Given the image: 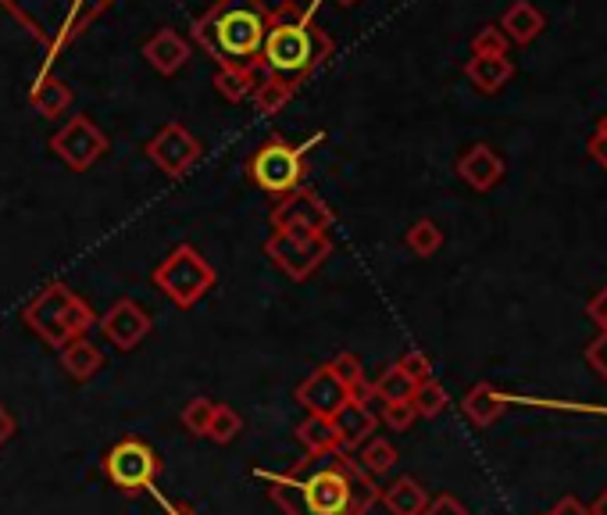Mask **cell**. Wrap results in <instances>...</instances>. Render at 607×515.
I'll list each match as a JSON object with an SVG mask.
<instances>
[{"mask_svg": "<svg viewBox=\"0 0 607 515\" xmlns=\"http://www.w3.org/2000/svg\"><path fill=\"white\" fill-rule=\"evenodd\" d=\"M286 515H368L383 486L351 451L308 454L290 472H257Z\"/></svg>", "mask_w": 607, "mask_h": 515, "instance_id": "obj_1", "label": "cell"}, {"mask_svg": "<svg viewBox=\"0 0 607 515\" xmlns=\"http://www.w3.org/2000/svg\"><path fill=\"white\" fill-rule=\"evenodd\" d=\"M268 19L272 8L265 0H214L200 19H194L190 36L200 51L219 62V68L257 72Z\"/></svg>", "mask_w": 607, "mask_h": 515, "instance_id": "obj_2", "label": "cell"}, {"mask_svg": "<svg viewBox=\"0 0 607 515\" xmlns=\"http://www.w3.org/2000/svg\"><path fill=\"white\" fill-rule=\"evenodd\" d=\"M332 54V36L314 22V8H300L297 0H283L272 8L268 33L262 43V68L268 76L286 83L308 79L314 68H322Z\"/></svg>", "mask_w": 607, "mask_h": 515, "instance_id": "obj_3", "label": "cell"}, {"mask_svg": "<svg viewBox=\"0 0 607 515\" xmlns=\"http://www.w3.org/2000/svg\"><path fill=\"white\" fill-rule=\"evenodd\" d=\"M22 322L47 343V348L62 351L65 343L76 337H90L97 326V311L65 283H47L43 291L22 308Z\"/></svg>", "mask_w": 607, "mask_h": 515, "instance_id": "obj_4", "label": "cell"}, {"mask_svg": "<svg viewBox=\"0 0 607 515\" xmlns=\"http://www.w3.org/2000/svg\"><path fill=\"white\" fill-rule=\"evenodd\" d=\"M325 136L318 133L311 140H304V143H290V140H283V136H268L262 147H257L251 154V162H247V176L251 183L257 186V190H265L272 197H286V194H294L297 186H304V176H308V151L314 147V143H322Z\"/></svg>", "mask_w": 607, "mask_h": 515, "instance_id": "obj_5", "label": "cell"}, {"mask_svg": "<svg viewBox=\"0 0 607 515\" xmlns=\"http://www.w3.org/2000/svg\"><path fill=\"white\" fill-rule=\"evenodd\" d=\"M151 280L176 308H194L197 300H205V294L219 283V272H214V265L194 248V243H179V248L151 272Z\"/></svg>", "mask_w": 607, "mask_h": 515, "instance_id": "obj_6", "label": "cell"}, {"mask_svg": "<svg viewBox=\"0 0 607 515\" xmlns=\"http://www.w3.org/2000/svg\"><path fill=\"white\" fill-rule=\"evenodd\" d=\"M162 472V458L147 440L125 437L104 454V476L111 486H119L122 494H147L154 491V480Z\"/></svg>", "mask_w": 607, "mask_h": 515, "instance_id": "obj_7", "label": "cell"}, {"mask_svg": "<svg viewBox=\"0 0 607 515\" xmlns=\"http://www.w3.org/2000/svg\"><path fill=\"white\" fill-rule=\"evenodd\" d=\"M265 254L283 276L300 283L322 269V262L332 254V240L329 233H272L265 240Z\"/></svg>", "mask_w": 607, "mask_h": 515, "instance_id": "obj_8", "label": "cell"}, {"mask_svg": "<svg viewBox=\"0 0 607 515\" xmlns=\"http://www.w3.org/2000/svg\"><path fill=\"white\" fill-rule=\"evenodd\" d=\"M268 222L276 233H329L336 215L325 205V197L311 190V186H297L294 194L276 200Z\"/></svg>", "mask_w": 607, "mask_h": 515, "instance_id": "obj_9", "label": "cell"}, {"mask_svg": "<svg viewBox=\"0 0 607 515\" xmlns=\"http://www.w3.org/2000/svg\"><path fill=\"white\" fill-rule=\"evenodd\" d=\"M51 151L62 157L71 172H90L108 154V136L90 114H71V119L51 136Z\"/></svg>", "mask_w": 607, "mask_h": 515, "instance_id": "obj_10", "label": "cell"}, {"mask_svg": "<svg viewBox=\"0 0 607 515\" xmlns=\"http://www.w3.org/2000/svg\"><path fill=\"white\" fill-rule=\"evenodd\" d=\"M200 154H205V143H200L183 122L162 125L147 143V157L172 179L186 176V172L200 162Z\"/></svg>", "mask_w": 607, "mask_h": 515, "instance_id": "obj_11", "label": "cell"}, {"mask_svg": "<svg viewBox=\"0 0 607 515\" xmlns=\"http://www.w3.org/2000/svg\"><path fill=\"white\" fill-rule=\"evenodd\" d=\"M97 326H100V333L108 337V343H114L119 351H136L154 329L147 308L136 305L133 297L114 300L104 315H97Z\"/></svg>", "mask_w": 607, "mask_h": 515, "instance_id": "obj_12", "label": "cell"}, {"mask_svg": "<svg viewBox=\"0 0 607 515\" xmlns=\"http://www.w3.org/2000/svg\"><path fill=\"white\" fill-rule=\"evenodd\" d=\"M351 397L354 394H346V386L332 376L329 365H318L311 376L297 386L300 405L308 408V415H322V419H332V415H336Z\"/></svg>", "mask_w": 607, "mask_h": 515, "instance_id": "obj_13", "label": "cell"}, {"mask_svg": "<svg viewBox=\"0 0 607 515\" xmlns=\"http://www.w3.org/2000/svg\"><path fill=\"white\" fill-rule=\"evenodd\" d=\"M457 176L465 179L472 190L486 194L504 179V157L489 147V143H472V147L457 157Z\"/></svg>", "mask_w": 607, "mask_h": 515, "instance_id": "obj_14", "label": "cell"}, {"mask_svg": "<svg viewBox=\"0 0 607 515\" xmlns=\"http://www.w3.org/2000/svg\"><path fill=\"white\" fill-rule=\"evenodd\" d=\"M332 426H336L340 451H354L368 437H375V412L368 408L365 397H351L336 415H332Z\"/></svg>", "mask_w": 607, "mask_h": 515, "instance_id": "obj_15", "label": "cell"}, {"mask_svg": "<svg viewBox=\"0 0 607 515\" xmlns=\"http://www.w3.org/2000/svg\"><path fill=\"white\" fill-rule=\"evenodd\" d=\"M29 105H33V111L40 114V119H62V114L71 108V86L54 76V68H43L36 83L29 86Z\"/></svg>", "mask_w": 607, "mask_h": 515, "instance_id": "obj_16", "label": "cell"}, {"mask_svg": "<svg viewBox=\"0 0 607 515\" xmlns=\"http://www.w3.org/2000/svg\"><path fill=\"white\" fill-rule=\"evenodd\" d=\"M143 57H147L151 68L162 72V76H176V72L190 62V43H186L176 29H157V33L143 43Z\"/></svg>", "mask_w": 607, "mask_h": 515, "instance_id": "obj_17", "label": "cell"}, {"mask_svg": "<svg viewBox=\"0 0 607 515\" xmlns=\"http://www.w3.org/2000/svg\"><path fill=\"white\" fill-rule=\"evenodd\" d=\"M465 76H468V83L479 94H497V90H504V86L511 83L515 65H511L508 54H489V57L486 54H472L468 65H465Z\"/></svg>", "mask_w": 607, "mask_h": 515, "instance_id": "obj_18", "label": "cell"}, {"mask_svg": "<svg viewBox=\"0 0 607 515\" xmlns=\"http://www.w3.org/2000/svg\"><path fill=\"white\" fill-rule=\"evenodd\" d=\"M547 29V19L540 8H532L529 0H515V4L504 11L500 19V33L508 36L511 43H518V47H526V43H532L540 33Z\"/></svg>", "mask_w": 607, "mask_h": 515, "instance_id": "obj_19", "label": "cell"}, {"mask_svg": "<svg viewBox=\"0 0 607 515\" xmlns=\"http://www.w3.org/2000/svg\"><path fill=\"white\" fill-rule=\"evenodd\" d=\"M62 369L76 383H90L97 372L104 369V351H100L90 337H76L62 348Z\"/></svg>", "mask_w": 607, "mask_h": 515, "instance_id": "obj_20", "label": "cell"}, {"mask_svg": "<svg viewBox=\"0 0 607 515\" xmlns=\"http://www.w3.org/2000/svg\"><path fill=\"white\" fill-rule=\"evenodd\" d=\"M379 501L386 505L389 515H422L426 505H429V494H426V486L418 483L415 476H400L389 486H383Z\"/></svg>", "mask_w": 607, "mask_h": 515, "instance_id": "obj_21", "label": "cell"}, {"mask_svg": "<svg viewBox=\"0 0 607 515\" xmlns=\"http://www.w3.org/2000/svg\"><path fill=\"white\" fill-rule=\"evenodd\" d=\"M504 408H508V401H504L489 383H475L472 391L465 394V401H461V412H465V419L472 426H479V429L494 426L500 415H504Z\"/></svg>", "mask_w": 607, "mask_h": 515, "instance_id": "obj_22", "label": "cell"}, {"mask_svg": "<svg viewBox=\"0 0 607 515\" xmlns=\"http://www.w3.org/2000/svg\"><path fill=\"white\" fill-rule=\"evenodd\" d=\"M297 440L304 443V451H308V454L340 451L336 426H332V419H322V415H308V419L297 426Z\"/></svg>", "mask_w": 607, "mask_h": 515, "instance_id": "obj_23", "label": "cell"}, {"mask_svg": "<svg viewBox=\"0 0 607 515\" xmlns=\"http://www.w3.org/2000/svg\"><path fill=\"white\" fill-rule=\"evenodd\" d=\"M294 94H297L294 83H286L279 76H262V79H257V86H254L251 100H254L257 114H276V111H283L286 105H290Z\"/></svg>", "mask_w": 607, "mask_h": 515, "instance_id": "obj_24", "label": "cell"}, {"mask_svg": "<svg viewBox=\"0 0 607 515\" xmlns=\"http://www.w3.org/2000/svg\"><path fill=\"white\" fill-rule=\"evenodd\" d=\"M357 465L368 472V476H386L389 469L397 465V448L389 443L386 437H368L365 443H361V451H357Z\"/></svg>", "mask_w": 607, "mask_h": 515, "instance_id": "obj_25", "label": "cell"}, {"mask_svg": "<svg viewBox=\"0 0 607 515\" xmlns=\"http://www.w3.org/2000/svg\"><path fill=\"white\" fill-rule=\"evenodd\" d=\"M329 372L336 376L343 386H346V394H354V397H372L368 394V380H365V365H361V358L351 354V351H343L336 354L332 362H325Z\"/></svg>", "mask_w": 607, "mask_h": 515, "instance_id": "obj_26", "label": "cell"}, {"mask_svg": "<svg viewBox=\"0 0 607 515\" xmlns=\"http://www.w3.org/2000/svg\"><path fill=\"white\" fill-rule=\"evenodd\" d=\"M257 86V72H240V68H219L214 72V90H219L222 100L229 105H240V100H247Z\"/></svg>", "mask_w": 607, "mask_h": 515, "instance_id": "obj_27", "label": "cell"}, {"mask_svg": "<svg viewBox=\"0 0 607 515\" xmlns=\"http://www.w3.org/2000/svg\"><path fill=\"white\" fill-rule=\"evenodd\" d=\"M415 386H418V383L404 376L400 365H389L386 372H379V380L368 383V394H372V397H379L383 405H389V401H411Z\"/></svg>", "mask_w": 607, "mask_h": 515, "instance_id": "obj_28", "label": "cell"}, {"mask_svg": "<svg viewBox=\"0 0 607 515\" xmlns=\"http://www.w3.org/2000/svg\"><path fill=\"white\" fill-rule=\"evenodd\" d=\"M404 243H408V251L415 258H432L443 248V229L432 219H418V222H411L408 233H404Z\"/></svg>", "mask_w": 607, "mask_h": 515, "instance_id": "obj_29", "label": "cell"}, {"mask_svg": "<svg viewBox=\"0 0 607 515\" xmlns=\"http://www.w3.org/2000/svg\"><path fill=\"white\" fill-rule=\"evenodd\" d=\"M411 405H415V415H418V419H437V415L446 408V391H443V386H440L437 380L418 383L415 394H411Z\"/></svg>", "mask_w": 607, "mask_h": 515, "instance_id": "obj_30", "label": "cell"}, {"mask_svg": "<svg viewBox=\"0 0 607 515\" xmlns=\"http://www.w3.org/2000/svg\"><path fill=\"white\" fill-rule=\"evenodd\" d=\"M243 429V419L240 412H233L229 405H214V415H211V426H208V437L214 443H233Z\"/></svg>", "mask_w": 607, "mask_h": 515, "instance_id": "obj_31", "label": "cell"}, {"mask_svg": "<svg viewBox=\"0 0 607 515\" xmlns=\"http://www.w3.org/2000/svg\"><path fill=\"white\" fill-rule=\"evenodd\" d=\"M211 415H214V401H211V397H194L190 405L183 408V426H186V434L208 437Z\"/></svg>", "mask_w": 607, "mask_h": 515, "instance_id": "obj_32", "label": "cell"}, {"mask_svg": "<svg viewBox=\"0 0 607 515\" xmlns=\"http://www.w3.org/2000/svg\"><path fill=\"white\" fill-rule=\"evenodd\" d=\"M508 47H511V40L500 33V25H483L479 33H475V40H472V54H508Z\"/></svg>", "mask_w": 607, "mask_h": 515, "instance_id": "obj_33", "label": "cell"}, {"mask_svg": "<svg viewBox=\"0 0 607 515\" xmlns=\"http://www.w3.org/2000/svg\"><path fill=\"white\" fill-rule=\"evenodd\" d=\"M418 419L415 415V405L411 401H389V405H383V423L389 429H397V434H404V429H411V423Z\"/></svg>", "mask_w": 607, "mask_h": 515, "instance_id": "obj_34", "label": "cell"}, {"mask_svg": "<svg viewBox=\"0 0 607 515\" xmlns=\"http://www.w3.org/2000/svg\"><path fill=\"white\" fill-rule=\"evenodd\" d=\"M397 365H400L404 376L415 380V383H429L432 380V362H429V354H422V351H408Z\"/></svg>", "mask_w": 607, "mask_h": 515, "instance_id": "obj_35", "label": "cell"}, {"mask_svg": "<svg viewBox=\"0 0 607 515\" xmlns=\"http://www.w3.org/2000/svg\"><path fill=\"white\" fill-rule=\"evenodd\" d=\"M586 362H589V369H594L600 380H607V329L586 348Z\"/></svg>", "mask_w": 607, "mask_h": 515, "instance_id": "obj_36", "label": "cell"}, {"mask_svg": "<svg viewBox=\"0 0 607 515\" xmlns=\"http://www.w3.org/2000/svg\"><path fill=\"white\" fill-rule=\"evenodd\" d=\"M422 515H472L461 501L454 497V494H440V497H432L429 505H426V512Z\"/></svg>", "mask_w": 607, "mask_h": 515, "instance_id": "obj_37", "label": "cell"}, {"mask_svg": "<svg viewBox=\"0 0 607 515\" xmlns=\"http://www.w3.org/2000/svg\"><path fill=\"white\" fill-rule=\"evenodd\" d=\"M589 157H594L597 165H604V168H607V125H604V129H597V133L589 136Z\"/></svg>", "mask_w": 607, "mask_h": 515, "instance_id": "obj_38", "label": "cell"}, {"mask_svg": "<svg viewBox=\"0 0 607 515\" xmlns=\"http://www.w3.org/2000/svg\"><path fill=\"white\" fill-rule=\"evenodd\" d=\"M547 515H589V508L583 505L580 497H561L558 505L547 512Z\"/></svg>", "mask_w": 607, "mask_h": 515, "instance_id": "obj_39", "label": "cell"}, {"mask_svg": "<svg viewBox=\"0 0 607 515\" xmlns=\"http://www.w3.org/2000/svg\"><path fill=\"white\" fill-rule=\"evenodd\" d=\"M157 505H162V515H197L190 505H183V501H172L165 494H157Z\"/></svg>", "mask_w": 607, "mask_h": 515, "instance_id": "obj_40", "label": "cell"}, {"mask_svg": "<svg viewBox=\"0 0 607 515\" xmlns=\"http://www.w3.org/2000/svg\"><path fill=\"white\" fill-rule=\"evenodd\" d=\"M11 437H14V415L4 405H0V448H4Z\"/></svg>", "mask_w": 607, "mask_h": 515, "instance_id": "obj_41", "label": "cell"}, {"mask_svg": "<svg viewBox=\"0 0 607 515\" xmlns=\"http://www.w3.org/2000/svg\"><path fill=\"white\" fill-rule=\"evenodd\" d=\"M589 515H607V491L594 501V508H589Z\"/></svg>", "mask_w": 607, "mask_h": 515, "instance_id": "obj_42", "label": "cell"}, {"mask_svg": "<svg viewBox=\"0 0 607 515\" xmlns=\"http://www.w3.org/2000/svg\"><path fill=\"white\" fill-rule=\"evenodd\" d=\"M336 4H340V8H351V4H357V0H336Z\"/></svg>", "mask_w": 607, "mask_h": 515, "instance_id": "obj_43", "label": "cell"}]
</instances>
